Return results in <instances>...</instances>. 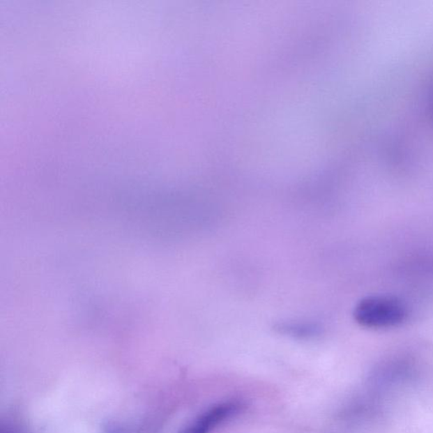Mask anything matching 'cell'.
<instances>
[{
  "mask_svg": "<svg viewBox=\"0 0 433 433\" xmlns=\"http://www.w3.org/2000/svg\"><path fill=\"white\" fill-rule=\"evenodd\" d=\"M242 407V404L238 401H228L215 405L178 433H209L218 425L238 414Z\"/></svg>",
  "mask_w": 433,
  "mask_h": 433,
  "instance_id": "cell-2",
  "label": "cell"
},
{
  "mask_svg": "<svg viewBox=\"0 0 433 433\" xmlns=\"http://www.w3.org/2000/svg\"><path fill=\"white\" fill-rule=\"evenodd\" d=\"M407 308L398 298L372 296L359 301L354 310L357 324L367 328L395 327L407 317Z\"/></svg>",
  "mask_w": 433,
  "mask_h": 433,
  "instance_id": "cell-1",
  "label": "cell"
},
{
  "mask_svg": "<svg viewBox=\"0 0 433 433\" xmlns=\"http://www.w3.org/2000/svg\"><path fill=\"white\" fill-rule=\"evenodd\" d=\"M278 329L284 335L299 337V339L316 336L319 335L320 331V328L316 324L312 323H296V321L295 323L289 321V323L281 324L278 327Z\"/></svg>",
  "mask_w": 433,
  "mask_h": 433,
  "instance_id": "cell-3",
  "label": "cell"
}]
</instances>
